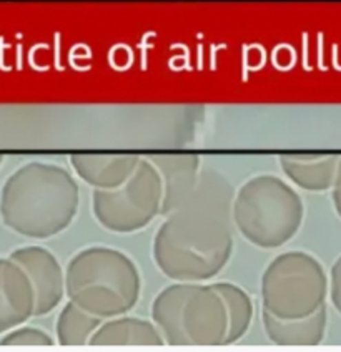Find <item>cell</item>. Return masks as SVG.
Returning <instances> with one entry per match:
<instances>
[{"label":"cell","instance_id":"obj_5","mask_svg":"<svg viewBox=\"0 0 341 352\" xmlns=\"http://www.w3.org/2000/svg\"><path fill=\"white\" fill-rule=\"evenodd\" d=\"M152 321L170 346H220L228 329L227 309L214 284L175 281L152 302Z\"/></svg>","mask_w":341,"mask_h":352},{"label":"cell","instance_id":"obj_7","mask_svg":"<svg viewBox=\"0 0 341 352\" xmlns=\"http://www.w3.org/2000/svg\"><path fill=\"white\" fill-rule=\"evenodd\" d=\"M162 179L150 158L140 160L135 173L114 190H94L92 211L112 233H136L162 214Z\"/></svg>","mask_w":341,"mask_h":352},{"label":"cell","instance_id":"obj_16","mask_svg":"<svg viewBox=\"0 0 341 352\" xmlns=\"http://www.w3.org/2000/svg\"><path fill=\"white\" fill-rule=\"evenodd\" d=\"M102 321L103 319H100L99 316L88 313L74 301H68L60 311L55 324L57 342L62 346L90 344L92 336L97 333Z\"/></svg>","mask_w":341,"mask_h":352},{"label":"cell","instance_id":"obj_15","mask_svg":"<svg viewBox=\"0 0 341 352\" xmlns=\"http://www.w3.org/2000/svg\"><path fill=\"white\" fill-rule=\"evenodd\" d=\"M214 287L222 296L227 309L228 329L225 344H234L243 338L254 321V302L243 287L234 283H215Z\"/></svg>","mask_w":341,"mask_h":352},{"label":"cell","instance_id":"obj_9","mask_svg":"<svg viewBox=\"0 0 341 352\" xmlns=\"http://www.w3.org/2000/svg\"><path fill=\"white\" fill-rule=\"evenodd\" d=\"M35 316V293L29 276L12 258H0V334Z\"/></svg>","mask_w":341,"mask_h":352},{"label":"cell","instance_id":"obj_1","mask_svg":"<svg viewBox=\"0 0 341 352\" xmlns=\"http://www.w3.org/2000/svg\"><path fill=\"white\" fill-rule=\"evenodd\" d=\"M234 190L216 171L200 173L194 193L158 228L152 256L172 281L203 283L225 270L234 253Z\"/></svg>","mask_w":341,"mask_h":352},{"label":"cell","instance_id":"obj_10","mask_svg":"<svg viewBox=\"0 0 341 352\" xmlns=\"http://www.w3.org/2000/svg\"><path fill=\"white\" fill-rule=\"evenodd\" d=\"M162 179V214L178 210L200 179V157L195 153H160L150 157Z\"/></svg>","mask_w":341,"mask_h":352},{"label":"cell","instance_id":"obj_4","mask_svg":"<svg viewBox=\"0 0 341 352\" xmlns=\"http://www.w3.org/2000/svg\"><path fill=\"white\" fill-rule=\"evenodd\" d=\"M231 219L251 245L276 250L290 243L304 219L303 199L275 175H258L245 182L231 203Z\"/></svg>","mask_w":341,"mask_h":352},{"label":"cell","instance_id":"obj_12","mask_svg":"<svg viewBox=\"0 0 341 352\" xmlns=\"http://www.w3.org/2000/svg\"><path fill=\"white\" fill-rule=\"evenodd\" d=\"M341 162L336 153H288L280 157L285 176L307 191L331 190Z\"/></svg>","mask_w":341,"mask_h":352},{"label":"cell","instance_id":"obj_3","mask_svg":"<svg viewBox=\"0 0 341 352\" xmlns=\"http://www.w3.org/2000/svg\"><path fill=\"white\" fill-rule=\"evenodd\" d=\"M65 291L74 301L100 319L130 313L142 293V276L130 256L108 246L79 251L67 264Z\"/></svg>","mask_w":341,"mask_h":352},{"label":"cell","instance_id":"obj_18","mask_svg":"<svg viewBox=\"0 0 341 352\" xmlns=\"http://www.w3.org/2000/svg\"><path fill=\"white\" fill-rule=\"evenodd\" d=\"M330 298L331 304L341 314V256L331 266L330 273Z\"/></svg>","mask_w":341,"mask_h":352},{"label":"cell","instance_id":"obj_17","mask_svg":"<svg viewBox=\"0 0 341 352\" xmlns=\"http://www.w3.org/2000/svg\"><path fill=\"white\" fill-rule=\"evenodd\" d=\"M52 344H54V339L49 333L40 327L23 326V324L14 327L0 338V346H52Z\"/></svg>","mask_w":341,"mask_h":352},{"label":"cell","instance_id":"obj_6","mask_svg":"<svg viewBox=\"0 0 341 352\" xmlns=\"http://www.w3.org/2000/svg\"><path fill=\"white\" fill-rule=\"evenodd\" d=\"M260 293L263 309L276 318H307L324 306L330 279L315 256L304 251H288L268 264Z\"/></svg>","mask_w":341,"mask_h":352},{"label":"cell","instance_id":"obj_13","mask_svg":"<svg viewBox=\"0 0 341 352\" xmlns=\"http://www.w3.org/2000/svg\"><path fill=\"white\" fill-rule=\"evenodd\" d=\"M262 322L267 338L276 346H316L327 333V306L307 318L280 319L263 309Z\"/></svg>","mask_w":341,"mask_h":352},{"label":"cell","instance_id":"obj_11","mask_svg":"<svg viewBox=\"0 0 341 352\" xmlns=\"http://www.w3.org/2000/svg\"><path fill=\"white\" fill-rule=\"evenodd\" d=\"M140 160L134 153H75L70 165L94 190H114L135 173Z\"/></svg>","mask_w":341,"mask_h":352},{"label":"cell","instance_id":"obj_19","mask_svg":"<svg viewBox=\"0 0 341 352\" xmlns=\"http://www.w3.org/2000/svg\"><path fill=\"white\" fill-rule=\"evenodd\" d=\"M331 199H333V206H335L336 213L341 218V162L338 166V173H336L335 183H333L331 188Z\"/></svg>","mask_w":341,"mask_h":352},{"label":"cell","instance_id":"obj_8","mask_svg":"<svg viewBox=\"0 0 341 352\" xmlns=\"http://www.w3.org/2000/svg\"><path fill=\"white\" fill-rule=\"evenodd\" d=\"M9 258L25 271L35 293V316L50 314L62 302L65 291V271L52 251L42 246H22Z\"/></svg>","mask_w":341,"mask_h":352},{"label":"cell","instance_id":"obj_14","mask_svg":"<svg viewBox=\"0 0 341 352\" xmlns=\"http://www.w3.org/2000/svg\"><path fill=\"white\" fill-rule=\"evenodd\" d=\"M92 346H163L162 334L154 321L134 316H117L100 324L92 336Z\"/></svg>","mask_w":341,"mask_h":352},{"label":"cell","instance_id":"obj_20","mask_svg":"<svg viewBox=\"0 0 341 352\" xmlns=\"http://www.w3.org/2000/svg\"><path fill=\"white\" fill-rule=\"evenodd\" d=\"M2 160H3V158H2V155H0V165H2Z\"/></svg>","mask_w":341,"mask_h":352},{"label":"cell","instance_id":"obj_2","mask_svg":"<svg viewBox=\"0 0 341 352\" xmlns=\"http://www.w3.org/2000/svg\"><path fill=\"white\" fill-rule=\"evenodd\" d=\"M80 191L75 178L54 163L30 162L15 170L0 190V218L20 236L47 239L75 219Z\"/></svg>","mask_w":341,"mask_h":352}]
</instances>
